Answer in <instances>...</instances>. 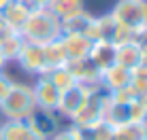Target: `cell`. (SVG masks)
Wrapping results in <instances>:
<instances>
[{
  "instance_id": "obj_16",
  "label": "cell",
  "mask_w": 147,
  "mask_h": 140,
  "mask_svg": "<svg viewBox=\"0 0 147 140\" xmlns=\"http://www.w3.org/2000/svg\"><path fill=\"white\" fill-rule=\"evenodd\" d=\"M96 15L88 13V11H81L73 17H66L60 21V28H62V34H83L88 36L90 34V28H92V21H94Z\"/></svg>"
},
{
  "instance_id": "obj_17",
  "label": "cell",
  "mask_w": 147,
  "mask_h": 140,
  "mask_svg": "<svg viewBox=\"0 0 147 140\" xmlns=\"http://www.w3.org/2000/svg\"><path fill=\"white\" fill-rule=\"evenodd\" d=\"M30 4L28 2H19V0H11V2L7 4V7L0 11V15H2L4 19H7L11 26L17 30H22V26L26 23V19H28V15H30Z\"/></svg>"
},
{
  "instance_id": "obj_26",
  "label": "cell",
  "mask_w": 147,
  "mask_h": 140,
  "mask_svg": "<svg viewBox=\"0 0 147 140\" xmlns=\"http://www.w3.org/2000/svg\"><path fill=\"white\" fill-rule=\"evenodd\" d=\"M139 96L136 93V89L132 87V85H128V87H121V89H117V91H111L109 93V98L111 100H115V102H132V100Z\"/></svg>"
},
{
  "instance_id": "obj_19",
  "label": "cell",
  "mask_w": 147,
  "mask_h": 140,
  "mask_svg": "<svg viewBox=\"0 0 147 140\" xmlns=\"http://www.w3.org/2000/svg\"><path fill=\"white\" fill-rule=\"evenodd\" d=\"M147 138V121H132L115 127L113 140H143Z\"/></svg>"
},
{
  "instance_id": "obj_8",
  "label": "cell",
  "mask_w": 147,
  "mask_h": 140,
  "mask_svg": "<svg viewBox=\"0 0 147 140\" xmlns=\"http://www.w3.org/2000/svg\"><path fill=\"white\" fill-rule=\"evenodd\" d=\"M32 93L36 100V108H45V111H55L60 100V89L47 79V74L36 77V83L32 85Z\"/></svg>"
},
{
  "instance_id": "obj_13",
  "label": "cell",
  "mask_w": 147,
  "mask_h": 140,
  "mask_svg": "<svg viewBox=\"0 0 147 140\" xmlns=\"http://www.w3.org/2000/svg\"><path fill=\"white\" fill-rule=\"evenodd\" d=\"M115 64H119V66H124L128 70H132V68L139 66V64H143L139 43H136L134 38H132V41L115 45Z\"/></svg>"
},
{
  "instance_id": "obj_6",
  "label": "cell",
  "mask_w": 147,
  "mask_h": 140,
  "mask_svg": "<svg viewBox=\"0 0 147 140\" xmlns=\"http://www.w3.org/2000/svg\"><path fill=\"white\" fill-rule=\"evenodd\" d=\"M66 68L70 70L75 83L85 85V87H100V77L102 70L96 68V64L90 57H81V59H68Z\"/></svg>"
},
{
  "instance_id": "obj_27",
  "label": "cell",
  "mask_w": 147,
  "mask_h": 140,
  "mask_svg": "<svg viewBox=\"0 0 147 140\" xmlns=\"http://www.w3.org/2000/svg\"><path fill=\"white\" fill-rule=\"evenodd\" d=\"M49 140H81V134L75 125H70L68 129H58Z\"/></svg>"
},
{
  "instance_id": "obj_24",
  "label": "cell",
  "mask_w": 147,
  "mask_h": 140,
  "mask_svg": "<svg viewBox=\"0 0 147 140\" xmlns=\"http://www.w3.org/2000/svg\"><path fill=\"white\" fill-rule=\"evenodd\" d=\"M130 117L132 121H147V93H139L130 102Z\"/></svg>"
},
{
  "instance_id": "obj_1",
  "label": "cell",
  "mask_w": 147,
  "mask_h": 140,
  "mask_svg": "<svg viewBox=\"0 0 147 140\" xmlns=\"http://www.w3.org/2000/svg\"><path fill=\"white\" fill-rule=\"evenodd\" d=\"M19 34L26 43L47 45L62 36V28H60V19L49 9H30V15Z\"/></svg>"
},
{
  "instance_id": "obj_18",
  "label": "cell",
  "mask_w": 147,
  "mask_h": 140,
  "mask_svg": "<svg viewBox=\"0 0 147 140\" xmlns=\"http://www.w3.org/2000/svg\"><path fill=\"white\" fill-rule=\"evenodd\" d=\"M47 9L62 21L66 17H73V15L85 11V0H51Z\"/></svg>"
},
{
  "instance_id": "obj_5",
  "label": "cell",
  "mask_w": 147,
  "mask_h": 140,
  "mask_svg": "<svg viewBox=\"0 0 147 140\" xmlns=\"http://www.w3.org/2000/svg\"><path fill=\"white\" fill-rule=\"evenodd\" d=\"M94 89H100V87H85V85H79V83L70 85L68 89L60 91V100H58V108H55V113H58L60 117L73 119Z\"/></svg>"
},
{
  "instance_id": "obj_32",
  "label": "cell",
  "mask_w": 147,
  "mask_h": 140,
  "mask_svg": "<svg viewBox=\"0 0 147 140\" xmlns=\"http://www.w3.org/2000/svg\"><path fill=\"white\" fill-rule=\"evenodd\" d=\"M4 64H7V59H4L2 55H0V70H2V68H4Z\"/></svg>"
},
{
  "instance_id": "obj_15",
  "label": "cell",
  "mask_w": 147,
  "mask_h": 140,
  "mask_svg": "<svg viewBox=\"0 0 147 140\" xmlns=\"http://www.w3.org/2000/svg\"><path fill=\"white\" fill-rule=\"evenodd\" d=\"M105 121H107L109 125H113V127L132 123L130 104L128 102H115V100L107 98V104H105Z\"/></svg>"
},
{
  "instance_id": "obj_25",
  "label": "cell",
  "mask_w": 147,
  "mask_h": 140,
  "mask_svg": "<svg viewBox=\"0 0 147 140\" xmlns=\"http://www.w3.org/2000/svg\"><path fill=\"white\" fill-rule=\"evenodd\" d=\"M130 74H132L130 85L136 89V93H147V64H139L130 70Z\"/></svg>"
},
{
  "instance_id": "obj_12",
  "label": "cell",
  "mask_w": 147,
  "mask_h": 140,
  "mask_svg": "<svg viewBox=\"0 0 147 140\" xmlns=\"http://www.w3.org/2000/svg\"><path fill=\"white\" fill-rule=\"evenodd\" d=\"M60 43H62V49L68 59H81V57L90 55V49H92L94 41H90L83 34H62Z\"/></svg>"
},
{
  "instance_id": "obj_4",
  "label": "cell",
  "mask_w": 147,
  "mask_h": 140,
  "mask_svg": "<svg viewBox=\"0 0 147 140\" xmlns=\"http://www.w3.org/2000/svg\"><path fill=\"white\" fill-rule=\"evenodd\" d=\"M107 98H109V93L102 87L94 89L88 96V100L83 102V106L77 111V115L70 119V125L85 129L90 125H96V123L105 121V104H107Z\"/></svg>"
},
{
  "instance_id": "obj_2",
  "label": "cell",
  "mask_w": 147,
  "mask_h": 140,
  "mask_svg": "<svg viewBox=\"0 0 147 140\" xmlns=\"http://www.w3.org/2000/svg\"><path fill=\"white\" fill-rule=\"evenodd\" d=\"M34 111H36V100H34V93H32V85L13 83L11 91L0 102V117L4 119L24 121Z\"/></svg>"
},
{
  "instance_id": "obj_20",
  "label": "cell",
  "mask_w": 147,
  "mask_h": 140,
  "mask_svg": "<svg viewBox=\"0 0 147 140\" xmlns=\"http://www.w3.org/2000/svg\"><path fill=\"white\" fill-rule=\"evenodd\" d=\"M43 55H45V62H47V68L49 70H53L58 66H64V64L68 62L66 53H64V49H62L60 38H58V41H53V43L43 45ZM49 70H47V72H49Z\"/></svg>"
},
{
  "instance_id": "obj_11",
  "label": "cell",
  "mask_w": 147,
  "mask_h": 140,
  "mask_svg": "<svg viewBox=\"0 0 147 140\" xmlns=\"http://www.w3.org/2000/svg\"><path fill=\"white\" fill-rule=\"evenodd\" d=\"M130 81H132V74H130L128 68L119 66V64H113L107 70H102V77H100V87L107 93L117 91L121 87H128Z\"/></svg>"
},
{
  "instance_id": "obj_30",
  "label": "cell",
  "mask_w": 147,
  "mask_h": 140,
  "mask_svg": "<svg viewBox=\"0 0 147 140\" xmlns=\"http://www.w3.org/2000/svg\"><path fill=\"white\" fill-rule=\"evenodd\" d=\"M28 4L32 9H47L51 4V0H28Z\"/></svg>"
},
{
  "instance_id": "obj_9",
  "label": "cell",
  "mask_w": 147,
  "mask_h": 140,
  "mask_svg": "<svg viewBox=\"0 0 147 140\" xmlns=\"http://www.w3.org/2000/svg\"><path fill=\"white\" fill-rule=\"evenodd\" d=\"M28 125L43 138H51L55 132L60 129V115L55 111H45V108H36L30 117L26 119Z\"/></svg>"
},
{
  "instance_id": "obj_7",
  "label": "cell",
  "mask_w": 147,
  "mask_h": 140,
  "mask_svg": "<svg viewBox=\"0 0 147 140\" xmlns=\"http://www.w3.org/2000/svg\"><path fill=\"white\" fill-rule=\"evenodd\" d=\"M15 62L19 64L26 72L34 74V77H40V74H47V62H45L43 55V45H32V43H24L22 51Z\"/></svg>"
},
{
  "instance_id": "obj_28",
  "label": "cell",
  "mask_w": 147,
  "mask_h": 140,
  "mask_svg": "<svg viewBox=\"0 0 147 140\" xmlns=\"http://www.w3.org/2000/svg\"><path fill=\"white\" fill-rule=\"evenodd\" d=\"M13 79L9 77L7 72H4V70H0V102H2L4 100V96H7L9 91H11V87H13Z\"/></svg>"
},
{
  "instance_id": "obj_21",
  "label": "cell",
  "mask_w": 147,
  "mask_h": 140,
  "mask_svg": "<svg viewBox=\"0 0 147 140\" xmlns=\"http://www.w3.org/2000/svg\"><path fill=\"white\" fill-rule=\"evenodd\" d=\"M113 132H115V127L109 125L107 121H100V123H96V125L79 129L81 140H113Z\"/></svg>"
},
{
  "instance_id": "obj_31",
  "label": "cell",
  "mask_w": 147,
  "mask_h": 140,
  "mask_svg": "<svg viewBox=\"0 0 147 140\" xmlns=\"http://www.w3.org/2000/svg\"><path fill=\"white\" fill-rule=\"evenodd\" d=\"M9 2H11V0H0V11H2V9H4V7H7V4H9Z\"/></svg>"
},
{
  "instance_id": "obj_34",
  "label": "cell",
  "mask_w": 147,
  "mask_h": 140,
  "mask_svg": "<svg viewBox=\"0 0 147 140\" xmlns=\"http://www.w3.org/2000/svg\"><path fill=\"white\" fill-rule=\"evenodd\" d=\"M143 140H147V138H143Z\"/></svg>"
},
{
  "instance_id": "obj_33",
  "label": "cell",
  "mask_w": 147,
  "mask_h": 140,
  "mask_svg": "<svg viewBox=\"0 0 147 140\" xmlns=\"http://www.w3.org/2000/svg\"><path fill=\"white\" fill-rule=\"evenodd\" d=\"M19 2H28V0H19Z\"/></svg>"
},
{
  "instance_id": "obj_29",
  "label": "cell",
  "mask_w": 147,
  "mask_h": 140,
  "mask_svg": "<svg viewBox=\"0 0 147 140\" xmlns=\"http://www.w3.org/2000/svg\"><path fill=\"white\" fill-rule=\"evenodd\" d=\"M13 34H19L17 30H15L11 23L7 21V19L0 15V38H7V36H13Z\"/></svg>"
},
{
  "instance_id": "obj_22",
  "label": "cell",
  "mask_w": 147,
  "mask_h": 140,
  "mask_svg": "<svg viewBox=\"0 0 147 140\" xmlns=\"http://www.w3.org/2000/svg\"><path fill=\"white\" fill-rule=\"evenodd\" d=\"M47 79L60 89V91H64V89H68L70 85H75V79H73V74H70V70L66 68V64H64V66L53 68V70H49Z\"/></svg>"
},
{
  "instance_id": "obj_10",
  "label": "cell",
  "mask_w": 147,
  "mask_h": 140,
  "mask_svg": "<svg viewBox=\"0 0 147 140\" xmlns=\"http://www.w3.org/2000/svg\"><path fill=\"white\" fill-rule=\"evenodd\" d=\"M0 140H47L38 136L28 121H17V119H2L0 121Z\"/></svg>"
},
{
  "instance_id": "obj_3",
  "label": "cell",
  "mask_w": 147,
  "mask_h": 140,
  "mask_svg": "<svg viewBox=\"0 0 147 140\" xmlns=\"http://www.w3.org/2000/svg\"><path fill=\"white\" fill-rule=\"evenodd\" d=\"M111 17L136 36L147 30V0H117Z\"/></svg>"
},
{
  "instance_id": "obj_23",
  "label": "cell",
  "mask_w": 147,
  "mask_h": 140,
  "mask_svg": "<svg viewBox=\"0 0 147 140\" xmlns=\"http://www.w3.org/2000/svg\"><path fill=\"white\" fill-rule=\"evenodd\" d=\"M24 43H26V41L22 38V34H13V36L2 38V57L7 59V62L17 59L19 51H22V47H24Z\"/></svg>"
},
{
  "instance_id": "obj_14",
  "label": "cell",
  "mask_w": 147,
  "mask_h": 140,
  "mask_svg": "<svg viewBox=\"0 0 147 140\" xmlns=\"http://www.w3.org/2000/svg\"><path fill=\"white\" fill-rule=\"evenodd\" d=\"M88 57L96 64V68L107 70L109 66L115 64V45L109 41H94Z\"/></svg>"
}]
</instances>
